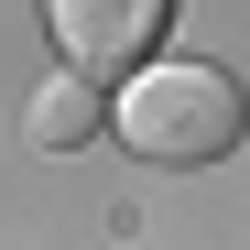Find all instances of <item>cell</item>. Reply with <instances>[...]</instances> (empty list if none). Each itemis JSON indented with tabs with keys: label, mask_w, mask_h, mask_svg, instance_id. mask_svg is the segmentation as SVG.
<instances>
[{
	"label": "cell",
	"mask_w": 250,
	"mask_h": 250,
	"mask_svg": "<svg viewBox=\"0 0 250 250\" xmlns=\"http://www.w3.org/2000/svg\"><path fill=\"white\" fill-rule=\"evenodd\" d=\"M239 131H250V98H239V76L207 65V55H163V65L131 76V98H120V142L142 163H218Z\"/></svg>",
	"instance_id": "6da1fadb"
},
{
	"label": "cell",
	"mask_w": 250,
	"mask_h": 250,
	"mask_svg": "<svg viewBox=\"0 0 250 250\" xmlns=\"http://www.w3.org/2000/svg\"><path fill=\"white\" fill-rule=\"evenodd\" d=\"M22 131L44 142V152H76V142L98 131V87H87V76H44L33 109H22Z\"/></svg>",
	"instance_id": "3957f363"
},
{
	"label": "cell",
	"mask_w": 250,
	"mask_h": 250,
	"mask_svg": "<svg viewBox=\"0 0 250 250\" xmlns=\"http://www.w3.org/2000/svg\"><path fill=\"white\" fill-rule=\"evenodd\" d=\"M55 44H65V76H120L163 44V22H174V0H44Z\"/></svg>",
	"instance_id": "7a4b0ae2"
}]
</instances>
